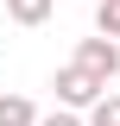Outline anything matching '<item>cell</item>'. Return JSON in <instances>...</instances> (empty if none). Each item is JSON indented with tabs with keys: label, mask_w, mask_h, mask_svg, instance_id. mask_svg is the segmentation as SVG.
Wrapping results in <instances>:
<instances>
[{
	"label": "cell",
	"mask_w": 120,
	"mask_h": 126,
	"mask_svg": "<svg viewBox=\"0 0 120 126\" xmlns=\"http://www.w3.org/2000/svg\"><path fill=\"white\" fill-rule=\"evenodd\" d=\"M51 88H57V107H70V113H89L95 101L107 94V82H95L82 63H63L57 76H51Z\"/></svg>",
	"instance_id": "obj_1"
},
{
	"label": "cell",
	"mask_w": 120,
	"mask_h": 126,
	"mask_svg": "<svg viewBox=\"0 0 120 126\" xmlns=\"http://www.w3.org/2000/svg\"><path fill=\"white\" fill-rule=\"evenodd\" d=\"M70 63H82L95 82H114L120 76V38H101V32H95V38H76V57Z\"/></svg>",
	"instance_id": "obj_2"
},
{
	"label": "cell",
	"mask_w": 120,
	"mask_h": 126,
	"mask_svg": "<svg viewBox=\"0 0 120 126\" xmlns=\"http://www.w3.org/2000/svg\"><path fill=\"white\" fill-rule=\"evenodd\" d=\"M51 13H57V0H6V19L13 25H44Z\"/></svg>",
	"instance_id": "obj_3"
},
{
	"label": "cell",
	"mask_w": 120,
	"mask_h": 126,
	"mask_svg": "<svg viewBox=\"0 0 120 126\" xmlns=\"http://www.w3.org/2000/svg\"><path fill=\"white\" fill-rule=\"evenodd\" d=\"M38 120H44V113L32 107L25 94H0V126H38Z\"/></svg>",
	"instance_id": "obj_4"
},
{
	"label": "cell",
	"mask_w": 120,
	"mask_h": 126,
	"mask_svg": "<svg viewBox=\"0 0 120 126\" xmlns=\"http://www.w3.org/2000/svg\"><path fill=\"white\" fill-rule=\"evenodd\" d=\"M95 32L101 38H120V0H95Z\"/></svg>",
	"instance_id": "obj_5"
},
{
	"label": "cell",
	"mask_w": 120,
	"mask_h": 126,
	"mask_svg": "<svg viewBox=\"0 0 120 126\" xmlns=\"http://www.w3.org/2000/svg\"><path fill=\"white\" fill-rule=\"evenodd\" d=\"M82 120H89V126H120V94H101V101H95Z\"/></svg>",
	"instance_id": "obj_6"
},
{
	"label": "cell",
	"mask_w": 120,
	"mask_h": 126,
	"mask_svg": "<svg viewBox=\"0 0 120 126\" xmlns=\"http://www.w3.org/2000/svg\"><path fill=\"white\" fill-rule=\"evenodd\" d=\"M38 126H89V120H82V113H70V107H57V113H44Z\"/></svg>",
	"instance_id": "obj_7"
},
{
	"label": "cell",
	"mask_w": 120,
	"mask_h": 126,
	"mask_svg": "<svg viewBox=\"0 0 120 126\" xmlns=\"http://www.w3.org/2000/svg\"><path fill=\"white\" fill-rule=\"evenodd\" d=\"M0 13H6V0H0Z\"/></svg>",
	"instance_id": "obj_8"
},
{
	"label": "cell",
	"mask_w": 120,
	"mask_h": 126,
	"mask_svg": "<svg viewBox=\"0 0 120 126\" xmlns=\"http://www.w3.org/2000/svg\"><path fill=\"white\" fill-rule=\"evenodd\" d=\"M89 6H95V0H89Z\"/></svg>",
	"instance_id": "obj_9"
}]
</instances>
